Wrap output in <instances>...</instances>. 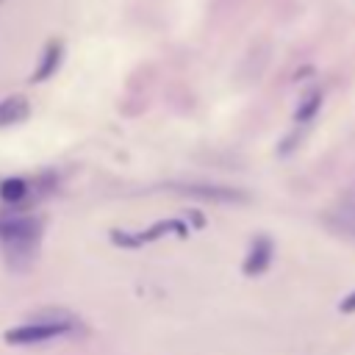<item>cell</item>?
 Masks as SVG:
<instances>
[{
	"instance_id": "obj_7",
	"label": "cell",
	"mask_w": 355,
	"mask_h": 355,
	"mask_svg": "<svg viewBox=\"0 0 355 355\" xmlns=\"http://www.w3.org/2000/svg\"><path fill=\"white\" fill-rule=\"evenodd\" d=\"M61 58H64V44L55 42V39L47 42V47H44V53H42V61H39V67L33 69L31 80L39 83V80H47L50 75H55V69L61 67Z\"/></svg>"
},
{
	"instance_id": "obj_11",
	"label": "cell",
	"mask_w": 355,
	"mask_h": 355,
	"mask_svg": "<svg viewBox=\"0 0 355 355\" xmlns=\"http://www.w3.org/2000/svg\"><path fill=\"white\" fill-rule=\"evenodd\" d=\"M0 3H3V0H0Z\"/></svg>"
},
{
	"instance_id": "obj_3",
	"label": "cell",
	"mask_w": 355,
	"mask_h": 355,
	"mask_svg": "<svg viewBox=\"0 0 355 355\" xmlns=\"http://www.w3.org/2000/svg\"><path fill=\"white\" fill-rule=\"evenodd\" d=\"M272 255H275V247H272V239L269 236H255L247 255H244V263H241V272L247 277H258L269 269L272 263Z\"/></svg>"
},
{
	"instance_id": "obj_8",
	"label": "cell",
	"mask_w": 355,
	"mask_h": 355,
	"mask_svg": "<svg viewBox=\"0 0 355 355\" xmlns=\"http://www.w3.org/2000/svg\"><path fill=\"white\" fill-rule=\"evenodd\" d=\"M319 108H322V92H311L305 100H300V105H297V111H294V122H297V125H308V122L316 116Z\"/></svg>"
},
{
	"instance_id": "obj_9",
	"label": "cell",
	"mask_w": 355,
	"mask_h": 355,
	"mask_svg": "<svg viewBox=\"0 0 355 355\" xmlns=\"http://www.w3.org/2000/svg\"><path fill=\"white\" fill-rule=\"evenodd\" d=\"M0 197L14 205V202H19V200L28 197V183L22 178H8V180L0 183Z\"/></svg>"
},
{
	"instance_id": "obj_4",
	"label": "cell",
	"mask_w": 355,
	"mask_h": 355,
	"mask_svg": "<svg viewBox=\"0 0 355 355\" xmlns=\"http://www.w3.org/2000/svg\"><path fill=\"white\" fill-rule=\"evenodd\" d=\"M175 191H183V194H191V197H200V200H216V202H247L250 200L239 189L208 186V183H183V186H175Z\"/></svg>"
},
{
	"instance_id": "obj_1",
	"label": "cell",
	"mask_w": 355,
	"mask_h": 355,
	"mask_svg": "<svg viewBox=\"0 0 355 355\" xmlns=\"http://www.w3.org/2000/svg\"><path fill=\"white\" fill-rule=\"evenodd\" d=\"M42 219L33 214H6L0 216V247L14 269H25L42 241Z\"/></svg>"
},
{
	"instance_id": "obj_2",
	"label": "cell",
	"mask_w": 355,
	"mask_h": 355,
	"mask_svg": "<svg viewBox=\"0 0 355 355\" xmlns=\"http://www.w3.org/2000/svg\"><path fill=\"white\" fill-rule=\"evenodd\" d=\"M58 336H69V330L64 327H55V324H42V322H25L14 330H6V341L8 344H44L50 338H58Z\"/></svg>"
},
{
	"instance_id": "obj_5",
	"label": "cell",
	"mask_w": 355,
	"mask_h": 355,
	"mask_svg": "<svg viewBox=\"0 0 355 355\" xmlns=\"http://www.w3.org/2000/svg\"><path fill=\"white\" fill-rule=\"evenodd\" d=\"M327 225L336 233H341L347 239H355V191L347 194L336 208L327 211Z\"/></svg>"
},
{
	"instance_id": "obj_6",
	"label": "cell",
	"mask_w": 355,
	"mask_h": 355,
	"mask_svg": "<svg viewBox=\"0 0 355 355\" xmlns=\"http://www.w3.org/2000/svg\"><path fill=\"white\" fill-rule=\"evenodd\" d=\"M28 116H31V103H28V97H22V94H8V97L0 100V128L25 122Z\"/></svg>"
},
{
	"instance_id": "obj_10",
	"label": "cell",
	"mask_w": 355,
	"mask_h": 355,
	"mask_svg": "<svg viewBox=\"0 0 355 355\" xmlns=\"http://www.w3.org/2000/svg\"><path fill=\"white\" fill-rule=\"evenodd\" d=\"M338 311H341V313H355V291L347 294V297L338 302Z\"/></svg>"
}]
</instances>
